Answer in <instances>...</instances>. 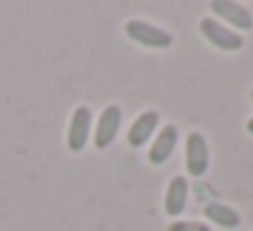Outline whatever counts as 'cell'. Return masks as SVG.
<instances>
[{
	"label": "cell",
	"instance_id": "obj_1",
	"mask_svg": "<svg viewBox=\"0 0 253 231\" xmlns=\"http://www.w3.org/2000/svg\"><path fill=\"white\" fill-rule=\"evenodd\" d=\"M126 36L131 41H136V44L142 46H153V49H166V46H171V33H166L164 28H155V25L150 22H142V19H131V22L126 25Z\"/></svg>",
	"mask_w": 253,
	"mask_h": 231
},
{
	"label": "cell",
	"instance_id": "obj_2",
	"mask_svg": "<svg viewBox=\"0 0 253 231\" xmlns=\"http://www.w3.org/2000/svg\"><path fill=\"white\" fill-rule=\"evenodd\" d=\"M199 30H202V36L210 41V44L218 46V49H223V52H234V49L242 46V36H237L234 30L223 28V25H220L218 19H212V17L202 19Z\"/></svg>",
	"mask_w": 253,
	"mask_h": 231
},
{
	"label": "cell",
	"instance_id": "obj_3",
	"mask_svg": "<svg viewBox=\"0 0 253 231\" xmlns=\"http://www.w3.org/2000/svg\"><path fill=\"white\" fill-rule=\"evenodd\" d=\"M185 163L188 171L193 177H202L210 166V150H207V139L202 136L199 131L188 133V142H185Z\"/></svg>",
	"mask_w": 253,
	"mask_h": 231
},
{
	"label": "cell",
	"instance_id": "obj_4",
	"mask_svg": "<svg viewBox=\"0 0 253 231\" xmlns=\"http://www.w3.org/2000/svg\"><path fill=\"white\" fill-rule=\"evenodd\" d=\"M90 125H93V115H90L87 106H77L71 117V125H68V150L79 153V150L87 144L90 139Z\"/></svg>",
	"mask_w": 253,
	"mask_h": 231
},
{
	"label": "cell",
	"instance_id": "obj_5",
	"mask_svg": "<svg viewBox=\"0 0 253 231\" xmlns=\"http://www.w3.org/2000/svg\"><path fill=\"white\" fill-rule=\"evenodd\" d=\"M120 120H123L120 106H106V109L101 112L98 122H95V147L98 150L109 147V144L115 142L117 131H120Z\"/></svg>",
	"mask_w": 253,
	"mask_h": 231
},
{
	"label": "cell",
	"instance_id": "obj_6",
	"mask_svg": "<svg viewBox=\"0 0 253 231\" xmlns=\"http://www.w3.org/2000/svg\"><path fill=\"white\" fill-rule=\"evenodd\" d=\"M210 8H212V14H218V19H226L229 25H234V28H240V30H251L253 28V17L248 14L245 6H240V3H231V0H215Z\"/></svg>",
	"mask_w": 253,
	"mask_h": 231
},
{
	"label": "cell",
	"instance_id": "obj_7",
	"mask_svg": "<svg viewBox=\"0 0 253 231\" xmlns=\"http://www.w3.org/2000/svg\"><path fill=\"white\" fill-rule=\"evenodd\" d=\"M174 144H177V128L174 125H166L158 131V136H155L153 147H150L147 158L153 166H161L166 163V160L171 158V153H174Z\"/></svg>",
	"mask_w": 253,
	"mask_h": 231
},
{
	"label": "cell",
	"instance_id": "obj_8",
	"mask_svg": "<svg viewBox=\"0 0 253 231\" xmlns=\"http://www.w3.org/2000/svg\"><path fill=\"white\" fill-rule=\"evenodd\" d=\"M155 128H158V112H155V109L142 112V115L131 122V131H128V144H131V147H142V144H147V139L153 136Z\"/></svg>",
	"mask_w": 253,
	"mask_h": 231
},
{
	"label": "cell",
	"instance_id": "obj_9",
	"mask_svg": "<svg viewBox=\"0 0 253 231\" xmlns=\"http://www.w3.org/2000/svg\"><path fill=\"white\" fill-rule=\"evenodd\" d=\"M185 201H188V180L185 177H171L169 182V191H166V212L174 218L185 209Z\"/></svg>",
	"mask_w": 253,
	"mask_h": 231
},
{
	"label": "cell",
	"instance_id": "obj_10",
	"mask_svg": "<svg viewBox=\"0 0 253 231\" xmlns=\"http://www.w3.org/2000/svg\"><path fill=\"white\" fill-rule=\"evenodd\" d=\"M204 215H207V220H212V223L223 226V229H234V226H240V215H237V209L226 207V204H207L204 207Z\"/></svg>",
	"mask_w": 253,
	"mask_h": 231
},
{
	"label": "cell",
	"instance_id": "obj_11",
	"mask_svg": "<svg viewBox=\"0 0 253 231\" xmlns=\"http://www.w3.org/2000/svg\"><path fill=\"white\" fill-rule=\"evenodd\" d=\"M169 231H210V226L196 223V220H174L169 226Z\"/></svg>",
	"mask_w": 253,
	"mask_h": 231
},
{
	"label": "cell",
	"instance_id": "obj_12",
	"mask_svg": "<svg viewBox=\"0 0 253 231\" xmlns=\"http://www.w3.org/2000/svg\"><path fill=\"white\" fill-rule=\"evenodd\" d=\"M248 133H253V117L248 120Z\"/></svg>",
	"mask_w": 253,
	"mask_h": 231
},
{
	"label": "cell",
	"instance_id": "obj_13",
	"mask_svg": "<svg viewBox=\"0 0 253 231\" xmlns=\"http://www.w3.org/2000/svg\"><path fill=\"white\" fill-rule=\"evenodd\" d=\"M251 98H253V93H251Z\"/></svg>",
	"mask_w": 253,
	"mask_h": 231
}]
</instances>
